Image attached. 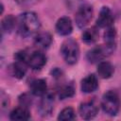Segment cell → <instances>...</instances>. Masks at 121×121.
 Segmentation results:
<instances>
[{"label": "cell", "mask_w": 121, "mask_h": 121, "mask_svg": "<svg viewBox=\"0 0 121 121\" xmlns=\"http://www.w3.org/2000/svg\"><path fill=\"white\" fill-rule=\"evenodd\" d=\"M18 100H19L20 105L25 106L26 108H28L31 105V103H32V98H31V96L28 94H23V95H21L19 96V99Z\"/></svg>", "instance_id": "7402d4cb"}, {"label": "cell", "mask_w": 121, "mask_h": 121, "mask_svg": "<svg viewBox=\"0 0 121 121\" xmlns=\"http://www.w3.org/2000/svg\"><path fill=\"white\" fill-rule=\"evenodd\" d=\"M29 118H30V112H29L28 109L22 105L13 109L9 113V119L13 120V121L27 120Z\"/></svg>", "instance_id": "4fadbf2b"}, {"label": "cell", "mask_w": 121, "mask_h": 121, "mask_svg": "<svg viewBox=\"0 0 121 121\" xmlns=\"http://www.w3.org/2000/svg\"><path fill=\"white\" fill-rule=\"evenodd\" d=\"M27 66H29L33 70L42 69L46 63V56L42 51H33L28 54L27 57Z\"/></svg>", "instance_id": "52a82bcc"}, {"label": "cell", "mask_w": 121, "mask_h": 121, "mask_svg": "<svg viewBox=\"0 0 121 121\" xmlns=\"http://www.w3.org/2000/svg\"><path fill=\"white\" fill-rule=\"evenodd\" d=\"M53 38L52 35L49 32L43 31V32H39L36 34L34 38V43L40 48H47L50 46L52 43Z\"/></svg>", "instance_id": "5bb4252c"}, {"label": "cell", "mask_w": 121, "mask_h": 121, "mask_svg": "<svg viewBox=\"0 0 121 121\" xmlns=\"http://www.w3.org/2000/svg\"><path fill=\"white\" fill-rule=\"evenodd\" d=\"M75 118H76V113L74 109L71 107H66L62 109L58 115V120H61V121L74 120Z\"/></svg>", "instance_id": "44dd1931"}, {"label": "cell", "mask_w": 121, "mask_h": 121, "mask_svg": "<svg viewBox=\"0 0 121 121\" xmlns=\"http://www.w3.org/2000/svg\"><path fill=\"white\" fill-rule=\"evenodd\" d=\"M26 66L27 64L23 62V61H18L16 60L10 67V70H11V74L14 78H18V79H21L25 77L26 73Z\"/></svg>", "instance_id": "ac0fdd59"}, {"label": "cell", "mask_w": 121, "mask_h": 121, "mask_svg": "<svg viewBox=\"0 0 121 121\" xmlns=\"http://www.w3.org/2000/svg\"><path fill=\"white\" fill-rule=\"evenodd\" d=\"M75 86L72 82L65 83L61 85L58 90V96L60 99L63 100L66 98H70L75 95Z\"/></svg>", "instance_id": "e0dca14e"}, {"label": "cell", "mask_w": 121, "mask_h": 121, "mask_svg": "<svg viewBox=\"0 0 121 121\" xmlns=\"http://www.w3.org/2000/svg\"><path fill=\"white\" fill-rule=\"evenodd\" d=\"M51 75L53 78H60L61 76H62V71L59 68H54L52 71H51Z\"/></svg>", "instance_id": "484cf974"}, {"label": "cell", "mask_w": 121, "mask_h": 121, "mask_svg": "<svg viewBox=\"0 0 121 121\" xmlns=\"http://www.w3.org/2000/svg\"><path fill=\"white\" fill-rule=\"evenodd\" d=\"M97 88H98V79H97L96 76L94 74H90V75L86 76L81 80L80 89H81L82 93L90 94V93L95 92Z\"/></svg>", "instance_id": "8fae6325"}, {"label": "cell", "mask_w": 121, "mask_h": 121, "mask_svg": "<svg viewBox=\"0 0 121 121\" xmlns=\"http://www.w3.org/2000/svg\"><path fill=\"white\" fill-rule=\"evenodd\" d=\"M16 26V19L11 14L6 15L1 21V28L3 32L10 33Z\"/></svg>", "instance_id": "d6986e66"}, {"label": "cell", "mask_w": 121, "mask_h": 121, "mask_svg": "<svg viewBox=\"0 0 121 121\" xmlns=\"http://www.w3.org/2000/svg\"><path fill=\"white\" fill-rule=\"evenodd\" d=\"M93 15H94L93 7L88 4H82L77 9L76 15H75V22L78 27L79 28L85 27L92 20Z\"/></svg>", "instance_id": "5b68a950"}, {"label": "cell", "mask_w": 121, "mask_h": 121, "mask_svg": "<svg viewBox=\"0 0 121 121\" xmlns=\"http://www.w3.org/2000/svg\"><path fill=\"white\" fill-rule=\"evenodd\" d=\"M30 92L33 95L43 96L47 93L46 81L43 78H35L29 84Z\"/></svg>", "instance_id": "7c38bea8"}, {"label": "cell", "mask_w": 121, "mask_h": 121, "mask_svg": "<svg viewBox=\"0 0 121 121\" xmlns=\"http://www.w3.org/2000/svg\"><path fill=\"white\" fill-rule=\"evenodd\" d=\"M18 31L22 37H27L36 33L40 26V20L36 13L32 11H26L19 16Z\"/></svg>", "instance_id": "6da1fadb"}, {"label": "cell", "mask_w": 121, "mask_h": 121, "mask_svg": "<svg viewBox=\"0 0 121 121\" xmlns=\"http://www.w3.org/2000/svg\"><path fill=\"white\" fill-rule=\"evenodd\" d=\"M55 29H56V32L60 36L70 35L73 31V24L71 19L67 16L60 17L56 23Z\"/></svg>", "instance_id": "30bf717a"}, {"label": "cell", "mask_w": 121, "mask_h": 121, "mask_svg": "<svg viewBox=\"0 0 121 121\" xmlns=\"http://www.w3.org/2000/svg\"><path fill=\"white\" fill-rule=\"evenodd\" d=\"M42 99L39 103V107H38V111L40 112V114L43 117L48 116L51 114V112H53L54 109V96L51 94L46 93L44 95L41 96Z\"/></svg>", "instance_id": "9c48e42d"}, {"label": "cell", "mask_w": 121, "mask_h": 121, "mask_svg": "<svg viewBox=\"0 0 121 121\" xmlns=\"http://www.w3.org/2000/svg\"><path fill=\"white\" fill-rule=\"evenodd\" d=\"M67 1V6L70 8V9H78L82 4V0H66Z\"/></svg>", "instance_id": "cb8c5ba5"}, {"label": "cell", "mask_w": 121, "mask_h": 121, "mask_svg": "<svg viewBox=\"0 0 121 121\" xmlns=\"http://www.w3.org/2000/svg\"><path fill=\"white\" fill-rule=\"evenodd\" d=\"M114 21L113 14L109 7H102L98 17L96 19V26L101 27V28H107L111 26H112Z\"/></svg>", "instance_id": "ba28073f"}, {"label": "cell", "mask_w": 121, "mask_h": 121, "mask_svg": "<svg viewBox=\"0 0 121 121\" xmlns=\"http://www.w3.org/2000/svg\"><path fill=\"white\" fill-rule=\"evenodd\" d=\"M96 71L100 78H110L114 73V67L111 62H109L107 60H102V61L98 62Z\"/></svg>", "instance_id": "9a60e30c"}, {"label": "cell", "mask_w": 121, "mask_h": 121, "mask_svg": "<svg viewBox=\"0 0 121 121\" xmlns=\"http://www.w3.org/2000/svg\"><path fill=\"white\" fill-rule=\"evenodd\" d=\"M101 107L105 113L110 116H115L120 109V98L116 92H106L101 99Z\"/></svg>", "instance_id": "3957f363"}, {"label": "cell", "mask_w": 121, "mask_h": 121, "mask_svg": "<svg viewBox=\"0 0 121 121\" xmlns=\"http://www.w3.org/2000/svg\"><path fill=\"white\" fill-rule=\"evenodd\" d=\"M9 97H8V95L2 91V92H1V108H2V109L8 108V107H9Z\"/></svg>", "instance_id": "d4e9b609"}, {"label": "cell", "mask_w": 121, "mask_h": 121, "mask_svg": "<svg viewBox=\"0 0 121 121\" xmlns=\"http://www.w3.org/2000/svg\"><path fill=\"white\" fill-rule=\"evenodd\" d=\"M19 6L22 7H29V6H33L35 4H37L40 0H14Z\"/></svg>", "instance_id": "603a6c76"}, {"label": "cell", "mask_w": 121, "mask_h": 121, "mask_svg": "<svg viewBox=\"0 0 121 121\" xmlns=\"http://www.w3.org/2000/svg\"><path fill=\"white\" fill-rule=\"evenodd\" d=\"M78 112H79L81 118H83V119L89 120V119L94 118L98 112V106H97L95 99L82 102L79 105Z\"/></svg>", "instance_id": "8992f818"}, {"label": "cell", "mask_w": 121, "mask_h": 121, "mask_svg": "<svg viewBox=\"0 0 121 121\" xmlns=\"http://www.w3.org/2000/svg\"><path fill=\"white\" fill-rule=\"evenodd\" d=\"M98 36H99V32H98L97 27L96 26H92L90 28L85 29L82 32L81 39L85 43L92 44V43H95L97 41Z\"/></svg>", "instance_id": "2e32d148"}, {"label": "cell", "mask_w": 121, "mask_h": 121, "mask_svg": "<svg viewBox=\"0 0 121 121\" xmlns=\"http://www.w3.org/2000/svg\"><path fill=\"white\" fill-rule=\"evenodd\" d=\"M114 48L115 45L107 44V43L95 46L94 48H92L87 52L86 59L91 63H98L102 61L104 59L111 56L114 51Z\"/></svg>", "instance_id": "277c9868"}, {"label": "cell", "mask_w": 121, "mask_h": 121, "mask_svg": "<svg viewBox=\"0 0 121 121\" xmlns=\"http://www.w3.org/2000/svg\"><path fill=\"white\" fill-rule=\"evenodd\" d=\"M60 54L66 63L74 65L79 59V47L78 43L73 39L65 40L60 46Z\"/></svg>", "instance_id": "7a4b0ae2"}, {"label": "cell", "mask_w": 121, "mask_h": 121, "mask_svg": "<svg viewBox=\"0 0 121 121\" xmlns=\"http://www.w3.org/2000/svg\"><path fill=\"white\" fill-rule=\"evenodd\" d=\"M116 29L111 26L109 27H107V29L104 32L103 38H104V42L107 44H112V45H115V40H116Z\"/></svg>", "instance_id": "ffe728a7"}]
</instances>
